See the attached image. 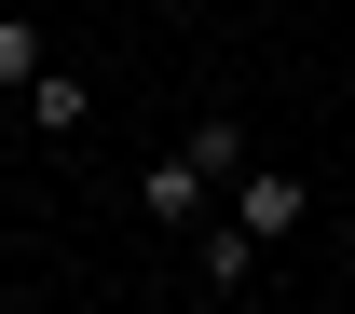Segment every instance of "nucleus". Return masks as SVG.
Segmentation results:
<instances>
[{"instance_id":"obj_2","label":"nucleus","mask_w":355,"mask_h":314,"mask_svg":"<svg viewBox=\"0 0 355 314\" xmlns=\"http://www.w3.org/2000/svg\"><path fill=\"white\" fill-rule=\"evenodd\" d=\"M301 219H314V178H287V164H260V150H246V178H232V232H260V246H287Z\"/></svg>"},{"instance_id":"obj_1","label":"nucleus","mask_w":355,"mask_h":314,"mask_svg":"<svg viewBox=\"0 0 355 314\" xmlns=\"http://www.w3.org/2000/svg\"><path fill=\"white\" fill-rule=\"evenodd\" d=\"M232 178H246V123H232V110H205V123H191V137L164 150V164L137 178V205H150L164 232H191V219H205V205H219Z\"/></svg>"},{"instance_id":"obj_5","label":"nucleus","mask_w":355,"mask_h":314,"mask_svg":"<svg viewBox=\"0 0 355 314\" xmlns=\"http://www.w3.org/2000/svg\"><path fill=\"white\" fill-rule=\"evenodd\" d=\"M246 273H260V232L219 219V232H205V287H246Z\"/></svg>"},{"instance_id":"obj_4","label":"nucleus","mask_w":355,"mask_h":314,"mask_svg":"<svg viewBox=\"0 0 355 314\" xmlns=\"http://www.w3.org/2000/svg\"><path fill=\"white\" fill-rule=\"evenodd\" d=\"M42 69H55V55H42V28H28V14H0V82L28 96V82H42Z\"/></svg>"},{"instance_id":"obj_3","label":"nucleus","mask_w":355,"mask_h":314,"mask_svg":"<svg viewBox=\"0 0 355 314\" xmlns=\"http://www.w3.org/2000/svg\"><path fill=\"white\" fill-rule=\"evenodd\" d=\"M83 110H96L83 69H42V82H28V123H42V137H83Z\"/></svg>"}]
</instances>
